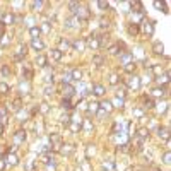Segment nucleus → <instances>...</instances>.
Returning a JSON list of instances; mask_svg holds the SVG:
<instances>
[{"instance_id":"nucleus-1","label":"nucleus","mask_w":171,"mask_h":171,"mask_svg":"<svg viewBox=\"0 0 171 171\" xmlns=\"http://www.w3.org/2000/svg\"><path fill=\"white\" fill-rule=\"evenodd\" d=\"M50 142H51V149L53 151H62V145H64V139L60 134H51L50 135Z\"/></svg>"},{"instance_id":"nucleus-2","label":"nucleus","mask_w":171,"mask_h":171,"mask_svg":"<svg viewBox=\"0 0 171 171\" xmlns=\"http://www.w3.org/2000/svg\"><path fill=\"white\" fill-rule=\"evenodd\" d=\"M74 16L77 17L80 22H87L91 19V12H89V9H86V7H79V11L75 12Z\"/></svg>"},{"instance_id":"nucleus-3","label":"nucleus","mask_w":171,"mask_h":171,"mask_svg":"<svg viewBox=\"0 0 171 171\" xmlns=\"http://www.w3.org/2000/svg\"><path fill=\"white\" fill-rule=\"evenodd\" d=\"M142 33L147 34V36H152V34H154V21L144 19V21H142Z\"/></svg>"},{"instance_id":"nucleus-4","label":"nucleus","mask_w":171,"mask_h":171,"mask_svg":"<svg viewBox=\"0 0 171 171\" xmlns=\"http://www.w3.org/2000/svg\"><path fill=\"white\" fill-rule=\"evenodd\" d=\"M86 45H87V48H91V50L101 48V43H99L98 36H89V38H87V41H86Z\"/></svg>"},{"instance_id":"nucleus-5","label":"nucleus","mask_w":171,"mask_h":171,"mask_svg":"<svg viewBox=\"0 0 171 171\" xmlns=\"http://www.w3.org/2000/svg\"><path fill=\"white\" fill-rule=\"evenodd\" d=\"M140 84H142V80H140L139 77H135V75H134V77H130V79L127 80V86L130 87V89H139Z\"/></svg>"},{"instance_id":"nucleus-6","label":"nucleus","mask_w":171,"mask_h":171,"mask_svg":"<svg viewBox=\"0 0 171 171\" xmlns=\"http://www.w3.org/2000/svg\"><path fill=\"white\" fill-rule=\"evenodd\" d=\"M74 92H75L74 86H70V84H64V96H65V99H70V98L74 96Z\"/></svg>"},{"instance_id":"nucleus-7","label":"nucleus","mask_w":171,"mask_h":171,"mask_svg":"<svg viewBox=\"0 0 171 171\" xmlns=\"http://www.w3.org/2000/svg\"><path fill=\"white\" fill-rule=\"evenodd\" d=\"M127 31H128V34L130 36H137L140 33V27H139V24H135V22H132V24H128V27H127Z\"/></svg>"},{"instance_id":"nucleus-8","label":"nucleus","mask_w":171,"mask_h":171,"mask_svg":"<svg viewBox=\"0 0 171 171\" xmlns=\"http://www.w3.org/2000/svg\"><path fill=\"white\" fill-rule=\"evenodd\" d=\"M2 22H4V26L14 24V22H16V16H14L12 12H7V14H4V19H2Z\"/></svg>"},{"instance_id":"nucleus-9","label":"nucleus","mask_w":171,"mask_h":171,"mask_svg":"<svg viewBox=\"0 0 171 171\" xmlns=\"http://www.w3.org/2000/svg\"><path fill=\"white\" fill-rule=\"evenodd\" d=\"M31 48L36 50V51H43L45 50V43L41 39H31Z\"/></svg>"},{"instance_id":"nucleus-10","label":"nucleus","mask_w":171,"mask_h":171,"mask_svg":"<svg viewBox=\"0 0 171 171\" xmlns=\"http://www.w3.org/2000/svg\"><path fill=\"white\" fill-rule=\"evenodd\" d=\"M5 164H9V166H17V164H19V157H17V156L12 152V154H9V156L5 157Z\"/></svg>"},{"instance_id":"nucleus-11","label":"nucleus","mask_w":171,"mask_h":171,"mask_svg":"<svg viewBox=\"0 0 171 171\" xmlns=\"http://www.w3.org/2000/svg\"><path fill=\"white\" fill-rule=\"evenodd\" d=\"M92 94L98 98H101L103 94H104V86L103 84H94L92 86Z\"/></svg>"},{"instance_id":"nucleus-12","label":"nucleus","mask_w":171,"mask_h":171,"mask_svg":"<svg viewBox=\"0 0 171 171\" xmlns=\"http://www.w3.org/2000/svg\"><path fill=\"white\" fill-rule=\"evenodd\" d=\"M26 132H22V130H17L16 134H14V140H16V144H22L24 140H26Z\"/></svg>"},{"instance_id":"nucleus-13","label":"nucleus","mask_w":171,"mask_h":171,"mask_svg":"<svg viewBox=\"0 0 171 171\" xmlns=\"http://www.w3.org/2000/svg\"><path fill=\"white\" fill-rule=\"evenodd\" d=\"M120 60L125 64H130V62H134V55L130 53V51H125V53H120Z\"/></svg>"},{"instance_id":"nucleus-14","label":"nucleus","mask_w":171,"mask_h":171,"mask_svg":"<svg viewBox=\"0 0 171 171\" xmlns=\"http://www.w3.org/2000/svg\"><path fill=\"white\" fill-rule=\"evenodd\" d=\"M29 36H31V39H39V36H41V31H39V27H38V26L29 27Z\"/></svg>"},{"instance_id":"nucleus-15","label":"nucleus","mask_w":171,"mask_h":171,"mask_svg":"<svg viewBox=\"0 0 171 171\" xmlns=\"http://www.w3.org/2000/svg\"><path fill=\"white\" fill-rule=\"evenodd\" d=\"M51 58H53L55 62H60V60L64 58V51L60 48H53L51 50Z\"/></svg>"},{"instance_id":"nucleus-16","label":"nucleus","mask_w":171,"mask_h":171,"mask_svg":"<svg viewBox=\"0 0 171 171\" xmlns=\"http://www.w3.org/2000/svg\"><path fill=\"white\" fill-rule=\"evenodd\" d=\"M152 51H154L156 55H163V53H164V46H163V43L156 41L154 45H152Z\"/></svg>"},{"instance_id":"nucleus-17","label":"nucleus","mask_w":171,"mask_h":171,"mask_svg":"<svg viewBox=\"0 0 171 171\" xmlns=\"http://www.w3.org/2000/svg\"><path fill=\"white\" fill-rule=\"evenodd\" d=\"M65 24H67V27H77V26H80V21L75 16H72V17H69V19H67V22H65Z\"/></svg>"},{"instance_id":"nucleus-18","label":"nucleus","mask_w":171,"mask_h":171,"mask_svg":"<svg viewBox=\"0 0 171 171\" xmlns=\"http://www.w3.org/2000/svg\"><path fill=\"white\" fill-rule=\"evenodd\" d=\"M149 70H151V72H154L157 77H161V74L164 72V67H163V65H159V64H156V65H152V67H149Z\"/></svg>"},{"instance_id":"nucleus-19","label":"nucleus","mask_w":171,"mask_h":171,"mask_svg":"<svg viewBox=\"0 0 171 171\" xmlns=\"http://www.w3.org/2000/svg\"><path fill=\"white\" fill-rule=\"evenodd\" d=\"M151 96L152 98H163L164 96V87H154L151 91Z\"/></svg>"},{"instance_id":"nucleus-20","label":"nucleus","mask_w":171,"mask_h":171,"mask_svg":"<svg viewBox=\"0 0 171 171\" xmlns=\"http://www.w3.org/2000/svg\"><path fill=\"white\" fill-rule=\"evenodd\" d=\"M11 108L14 110V111H19V110L22 108V99H21V98H16V99L11 103Z\"/></svg>"},{"instance_id":"nucleus-21","label":"nucleus","mask_w":171,"mask_h":171,"mask_svg":"<svg viewBox=\"0 0 171 171\" xmlns=\"http://www.w3.org/2000/svg\"><path fill=\"white\" fill-rule=\"evenodd\" d=\"M46 64H48V58L45 57V55H38V58H36V65L38 67H46Z\"/></svg>"},{"instance_id":"nucleus-22","label":"nucleus","mask_w":171,"mask_h":171,"mask_svg":"<svg viewBox=\"0 0 171 171\" xmlns=\"http://www.w3.org/2000/svg\"><path fill=\"white\" fill-rule=\"evenodd\" d=\"M135 69H137V65H135V62H130V64H125L123 65V70L127 72V74H134Z\"/></svg>"},{"instance_id":"nucleus-23","label":"nucleus","mask_w":171,"mask_h":171,"mask_svg":"<svg viewBox=\"0 0 171 171\" xmlns=\"http://www.w3.org/2000/svg\"><path fill=\"white\" fill-rule=\"evenodd\" d=\"M70 77H72V80H80L82 79V72L77 69H72L70 70Z\"/></svg>"},{"instance_id":"nucleus-24","label":"nucleus","mask_w":171,"mask_h":171,"mask_svg":"<svg viewBox=\"0 0 171 171\" xmlns=\"http://www.w3.org/2000/svg\"><path fill=\"white\" fill-rule=\"evenodd\" d=\"M137 137H139L140 140H145L149 137V128H140L139 132H137Z\"/></svg>"},{"instance_id":"nucleus-25","label":"nucleus","mask_w":171,"mask_h":171,"mask_svg":"<svg viewBox=\"0 0 171 171\" xmlns=\"http://www.w3.org/2000/svg\"><path fill=\"white\" fill-rule=\"evenodd\" d=\"M111 104H113V106H117V108H123V104H125V99H123V98H120V96H117V98H113Z\"/></svg>"},{"instance_id":"nucleus-26","label":"nucleus","mask_w":171,"mask_h":171,"mask_svg":"<svg viewBox=\"0 0 171 171\" xmlns=\"http://www.w3.org/2000/svg\"><path fill=\"white\" fill-rule=\"evenodd\" d=\"M99 108H101V110H104L106 113H110L113 110V104H111V101H103L101 104H99Z\"/></svg>"},{"instance_id":"nucleus-27","label":"nucleus","mask_w":171,"mask_h":171,"mask_svg":"<svg viewBox=\"0 0 171 171\" xmlns=\"http://www.w3.org/2000/svg\"><path fill=\"white\" fill-rule=\"evenodd\" d=\"M70 46H72L74 50H79V51H82V50H84V46H86V43H84V41H79V39H77V41H74L72 45H70Z\"/></svg>"},{"instance_id":"nucleus-28","label":"nucleus","mask_w":171,"mask_h":171,"mask_svg":"<svg viewBox=\"0 0 171 171\" xmlns=\"http://www.w3.org/2000/svg\"><path fill=\"white\" fill-rule=\"evenodd\" d=\"M103 62H104V58H103V55H94L92 57V64L96 65V67H101Z\"/></svg>"},{"instance_id":"nucleus-29","label":"nucleus","mask_w":171,"mask_h":171,"mask_svg":"<svg viewBox=\"0 0 171 171\" xmlns=\"http://www.w3.org/2000/svg\"><path fill=\"white\" fill-rule=\"evenodd\" d=\"M142 103L145 104L144 108H147V110L154 108V103H152V99H151V98H147V96H142Z\"/></svg>"},{"instance_id":"nucleus-30","label":"nucleus","mask_w":171,"mask_h":171,"mask_svg":"<svg viewBox=\"0 0 171 171\" xmlns=\"http://www.w3.org/2000/svg\"><path fill=\"white\" fill-rule=\"evenodd\" d=\"M157 135H159V139H166V140H168V137H169V135H168V128L159 127V128H157Z\"/></svg>"},{"instance_id":"nucleus-31","label":"nucleus","mask_w":171,"mask_h":171,"mask_svg":"<svg viewBox=\"0 0 171 171\" xmlns=\"http://www.w3.org/2000/svg\"><path fill=\"white\" fill-rule=\"evenodd\" d=\"M82 128H84L86 132H92V130H94V127H92V123L89 122V120H86V122H82Z\"/></svg>"},{"instance_id":"nucleus-32","label":"nucleus","mask_w":171,"mask_h":171,"mask_svg":"<svg viewBox=\"0 0 171 171\" xmlns=\"http://www.w3.org/2000/svg\"><path fill=\"white\" fill-rule=\"evenodd\" d=\"M98 110H99V103H96V101H94V103H89V111H87L89 115H91V113H96Z\"/></svg>"},{"instance_id":"nucleus-33","label":"nucleus","mask_w":171,"mask_h":171,"mask_svg":"<svg viewBox=\"0 0 171 171\" xmlns=\"http://www.w3.org/2000/svg\"><path fill=\"white\" fill-rule=\"evenodd\" d=\"M62 147H64V149H62V154H72L75 151L74 145H62Z\"/></svg>"},{"instance_id":"nucleus-34","label":"nucleus","mask_w":171,"mask_h":171,"mask_svg":"<svg viewBox=\"0 0 171 171\" xmlns=\"http://www.w3.org/2000/svg\"><path fill=\"white\" fill-rule=\"evenodd\" d=\"M39 31H41V33H46V34H48V33L51 31V24H50V22H43V26L39 27Z\"/></svg>"},{"instance_id":"nucleus-35","label":"nucleus","mask_w":171,"mask_h":171,"mask_svg":"<svg viewBox=\"0 0 171 171\" xmlns=\"http://www.w3.org/2000/svg\"><path fill=\"white\" fill-rule=\"evenodd\" d=\"M31 7L34 9V11L41 12V9L45 7V2H33V4H31Z\"/></svg>"},{"instance_id":"nucleus-36","label":"nucleus","mask_w":171,"mask_h":171,"mask_svg":"<svg viewBox=\"0 0 171 171\" xmlns=\"http://www.w3.org/2000/svg\"><path fill=\"white\" fill-rule=\"evenodd\" d=\"M79 7H80V4H77V2H70V4H69V9L72 11V16L79 11Z\"/></svg>"},{"instance_id":"nucleus-37","label":"nucleus","mask_w":171,"mask_h":171,"mask_svg":"<svg viewBox=\"0 0 171 171\" xmlns=\"http://www.w3.org/2000/svg\"><path fill=\"white\" fill-rule=\"evenodd\" d=\"M0 92H2V94L11 92V87H9V84H5V82H0Z\"/></svg>"},{"instance_id":"nucleus-38","label":"nucleus","mask_w":171,"mask_h":171,"mask_svg":"<svg viewBox=\"0 0 171 171\" xmlns=\"http://www.w3.org/2000/svg\"><path fill=\"white\" fill-rule=\"evenodd\" d=\"M154 7H156V9H163V12H164V14H168V5H166V4H163V2H154Z\"/></svg>"},{"instance_id":"nucleus-39","label":"nucleus","mask_w":171,"mask_h":171,"mask_svg":"<svg viewBox=\"0 0 171 171\" xmlns=\"http://www.w3.org/2000/svg\"><path fill=\"white\" fill-rule=\"evenodd\" d=\"M39 111H41L43 115H46V113L50 111V104L48 103H41V104H39Z\"/></svg>"},{"instance_id":"nucleus-40","label":"nucleus","mask_w":171,"mask_h":171,"mask_svg":"<svg viewBox=\"0 0 171 171\" xmlns=\"http://www.w3.org/2000/svg\"><path fill=\"white\" fill-rule=\"evenodd\" d=\"M39 159H41V163H45V164H48L50 161H51V156L48 154V152H45V154L39 156Z\"/></svg>"},{"instance_id":"nucleus-41","label":"nucleus","mask_w":171,"mask_h":171,"mask_svg":"<svg viewBox=\"0 0 171 171\" xmlns=\"http://www.w3.org/2000/svg\"><path fill=\"white\" fill-rule=\"evenodd\" d=\"M60 46H62V48H65V50L70 48V41H69V39H64V38H60ZM62 48H60V50H62ZM62 51H64V50H62Z\"/></svg>"},{"instance_id":"nucleus-42","label":"nucleus","mask_w":171,"mask_h":171,"mask_svg":"<svg viewBox=\"0 0 171 171\" xmlns=\"http://www.w3.org/2000/svg\"><path fill=\"white\" fill-rule=\"evenodd\" d=\"M118 82H120V77H118L117 74H111V75H110V84H111V86H117Z\"/></svg>"},{"instance_id":"nucleus-43","label":"nucleus","mask_w":171,"mask_h":171,"mask_svg":"<svg viewBox=\"0 0 171 171\" xmlns=\"http://www.w3.org/2000/svg\"><path fill=\"white\" fill-rule=\"evenodd\" d=\"M171 154H169V151H166L164 154H163V163H164V164H169L171 163Z\"/></svg>"},{"instance_id":"nucleus-44","label":"nucleus","mask_w":171,"mask_h":171,"mask_svg":"<svg viewBox=\"0 0 171 171\" xmlns=\"http://www.w3.org/2000/svg\"><path fill=\"white\" fill-rule=\"evenodd\" d=\"M110 53H111V55L122 53V51H120V46H118V45H113V46H110Z\"/></svg>"},{"instance_id":"nucleus-45","label":"nucleus","mask_w":171,"mask_h":171,"mask_svg":"<svg viewBox=\"0 0 171 171\" xmlns=\"http://www.w3.org/2000/svg\"><path fill=\"white\" fill-rule=\"evenodd\" d=\"M62 108H64V110H72V104H70V99H64V101H62Z\"/></svg>"},{"instance_id":"nucleus-46","label":"nucleus","mask_w":171,"mask_h":171,"mask_svg":"<svg viewBox=\"0 0 171 171\" xmlns=\"http://www.w3.org/2000/svg\"><path fill=\"white\" fill-rule=\"evenodd\" d=\"M9 39H11V38L4 34V36L0 38V46H7V43H9Z\"/></svg>"},{"instance_id":"nucleus-47","label":"nucleus","mask_w":171,"mask_h":171,"mask_svg":"<svg viewBox=\"0 0 171 171\" xmlns=\"http://www.w3.org/2000/svg\"><path fill=\"white\" fill-rule=\"evenodd\" d=\"M2 74H4V77H9V75H11V69H9V65H4V67H2Z\"/></svg>"},{"instance_id":"nucleus-48","label":"nucleus","mask_w":171,"mask_h":171,"mask_svg":"<svg viewBox=\"0 0 171 171\" xmlns=\"http://www.w3.org/2000/svg\"><path fill=\"white\" fill-rule=\"evenodd\" d=\"M98 7L104 11V9H110V4H108V2H98Z\"/></svg>"},{"instance_id":"nucleus-49","label":"nucleus","mask_w":171,"mask_h":171,"mask_svg":"<svg viewBox=\"0 0 171 171\" xmlns=\"http://www.w3.org/2000/svg\"><path fill=\"white\" fill-rule=\"evenodd\" d=\"M70 80H72V77H70V72L64 74V84H70Z\"/></svg>"},{"instance_id":"nucleus-50","label":"nucleus","mask_w":171,"mask_h":171,"mask_svg":"<svg viewBox=\"0 0 171 171\" xmlns=\"http://www.w3.org/2000/svg\"><path fill=\"white\" fill-rule=\"evenodd\" d=\"M104 168H108L110 171H113V169H115V164H113V161H106V163H104Z\"/></svg>"},{"instance_id":"nucleus-51","label":"nucleus","mask_w":171,"mask_h":171,"mask_svg":"<svg viewBox=\"0 0 171 171\" xmlns=\"http://www.w3.org/2000/svg\"><path fill=\"white\" fill-rule=\"evenodd\" d=\"M96 115H98V118H103V117H106L108 113L104 111V110H101V108H99V110H98V111H96Z\"/></svg>"},{"instance_id":"nucleus-52","label":"nucleus","mask_w":171,"mask_h":171,"mask_svg":"<svg viewBox=\"0 0 171 171\" xmlns=\"http://www.w3.org/2000/svg\"><path fill=\"white\" fill-rule=\"evenodd\" d=\"M45 94H46V96H51V94H53V87L46 86V87H45Z\"/></svg>"},{"instance_id":"nucleus-53","label":"nucleus","mask_w":171,"mask_h":171,"mask_svg":"<svg viewBox=\"0 0 171 171\" xmlns=\"http://www.w3.org/2000/svg\"><path fill=\"white\" fill-rule=\"evenodd\" d=\"M53 82H55L53 74H51V75H46V84H53Z\"/></svg>"},{"instance_id":"nucleus-54","label":"nucleus","mask_w":171,"mask_h":171,"mask_svg":"<svg viewBox=\"0 0 171 171\" xmlns=\"http://www.w3.org/2000/svg\"><path fill=\"white\" fill-rule=\"evenodd\" d=\"M108 26H110V22L104 21V19H101V27H108Z\"/></svg>"},{"instance_id":"nucleus-55","label":"nucleus","mask_w":171,"mask_h":171,"mask_svg":"<svg viewBox=\"0 0 171 171\" xmlns=\"http://www.w3.org/2000/svg\"><path fill=\"white\" fill-rule=\"evenodd\" d=\"M0 135H4V125L0 123Z\"/></svg>"},{"instance_id":"nucleus-56","label":"nucleus","mask_w":171,"mask_h":171,"mask_svg":"<svg viewBox=\"0 0 171 171\" xmlns=\"http://www.w3.org/2000/svg\"><path fill=\"white\" fill-rule=\"evenodd\" d=\"M154 171H161V169H154Z\"/></svg>"}]
</instances>
